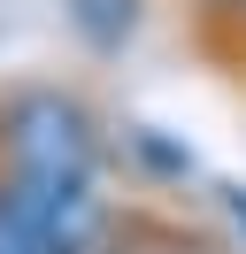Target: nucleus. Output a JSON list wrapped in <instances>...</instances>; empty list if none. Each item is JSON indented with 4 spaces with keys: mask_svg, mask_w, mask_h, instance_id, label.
I'll return each instance as SVG.
<instances>
[{
    "mask_svg": "<svg viewBox=\"0 0 246 254\" xmlns=\"http://www.w3.org/2000/svg\"><path fill=\"white\" fill-rule=\"evenodd\" d=\"M131 162V177H146V185H184L192 177V146H177V139H162L154 124H131L116 146H108V162Z\"/></svg>",
    "mask_w": 246,
    "mask_h": 254,
    "instance_id": "20e7f679",
    "label": "nucleus"
},
{
    "mask_svg": "<svg viewBox=\"0 0 246 254\" xmlns=\"http://www.w3.org/2000/svg\"><path fill=\"white\" fill-rule=\"evenodd\" d=\"M62 16H69V31H77L85 54L116 62V54L138 39V23H146V0H62Z\"/></svg>",
    "mask_w": 246,
    "mask_h": 254,
    "instance_id": "f03ea898",
    "label": "nucleus"
},
{
    "mask_svg": "<svg viewBox=\"0 0 246 254\" xmlns=\"http://www.w3.org/2000/svg\"><path fill=\"white\" fill-rule=\"evenodd\" d=\"M215 200H223V208H231V223L246 231V185H215Z\"/></svg>",
    "mask_w": 246,
    "mask_h": 254,
    "instance_id": "39448f33",
    "label": "nucleus"
},
{
    "mask_svg": "<svg viewBox=\"0 0 246 254\" xmlns=\"http://www.w3.org/2000/svg\"><path fill=\"white\" fill-rule=\"evenodd\" d=\"M0 177L46 208H77L108 177V124L69 85H15L0 93Z\"/></svg>",
    "mask_w": 246,
    "mask_h": 254,
    "instance_id": "f257e3e1",
    "label": "nucleus"
},
{
    "mask_svg": "<svg viewBox=\"0 0 246 254\" xmlns=\"http://www.w3.org/2000/svg\"><path fill=\"white\" fill-rule=\"evenodd\" d=\"M0 254H62V216L15 177H0Z\"/></svg>",
    "mask_w": 246,
    "mask_h": 254,
    "instance_id": "7ed1b4c3",
    "label": "nucleus"
}]
</instances>
